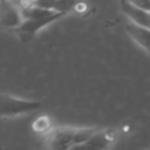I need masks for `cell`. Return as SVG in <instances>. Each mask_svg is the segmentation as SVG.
<instances>
[{
  "label": "cell",
  "instance_id": "1",
  "mask_svg": "<svg viewBox=\"0 0 150 150\" xmlns=\"http://www.w3.org/2000/svg\"><path fill=\"white\" fill-rule=\"evenodd\" d=\"M98 128H70L60 127L52 129L45 137L46 150H70L75 145L87 142Z\"/></svg>",
  "mask_w": 150,
  "mask_h": 150
},
{
  "label": "cell",
  "instance_id": "2",
  "mask_svg": "<svg viewBox=\"0 0 150 150\" xmlns=\"http://www.w3.org/2000/svg\"><path fill=\"white\" fill-rule=\"evenodd\" d=\"M42 107L41 102L23 100L0 93V117H14L39 110Z\"/></svg>",
  "mask_w": 150,
  "mask_h": 150
},
{
  "label": "cell",
  "instance_id": "3",
  "mask_svg": "<svg viewBox=\"0 0 150 150\" xmlns=\"http://www.w3.org/2000/svg\"><path fill=\"white\" fill-rule=\"evenodd\" d=\"M116 139V132L112 129H98L87 142L75 145L70 150H110Z\"/></svg>",
  "mask_w": 150,
  "mask_h": 150
},
{
  "label": "cell",
  "instance_id": "4",
  "mask_svg": "<svg viewBox=\"0 0 150 150\" xmlns=\"http://www.w3.org/2000/svg\"><path fill=\"white\" fill-rule=\"evenodd\" d=\"M23 22L22 13L16 2L0 1V27L18 29Z\"/></svg>",
  "mask_w": 150,
  "mask_h": 150
},
{
  "label": "cell",
  "instance_id": "5",
  "mask_svg": "<svg viewBox=\"0 0 150 150\" xmlns=\"http://www.w3.org/2000/svg\"><path fill=\"white\" fill-rule=\"evenodd\" d=\"M63 13H54L49 16L46 18H41V19H34V20H23L22 25L16 29L18 35L20 36V39L22 41H29L30 39H33L35 36V34L43 27L50 25L52 22L59 20L60 18H62Z\"/></svg>",
  "mask_w": 150,
  "mask_h": 150
},
{
  "label": "cell",
  "instance_id": "6",
  "mask_svg": "<svg viewBox=\"0 0 150 150\" xmlns=\"http://www.w3.org/2000/svg\"><path fill=\"white\" fill-rule=\"evenodd\" d=\"M121 9L129 18L130 22L150 29V12L137 7L132 1H122Z\"/></svg>",
  "mask_w": 150,
  "mask_h": 150
},
{
  "label": "cell",
  "instance_id": "7",
  "mask_svg": "<svg viewBox=\"0 0 150 150\" xmlns=\"http://www.w3.org/2000/svg\"><path fill=\"white\" fill-rule=\"evenodd\" d=\"M125 29L127 33L136 43H138L145 50L150 52V29L137 26L130 21L125 25Z\"/></svg>",
  "mask_w": 150,
  "mask_h": 150
},
{
  "label": "cell",
  "instance_id": "8",
  "mask_svg": "<svg viewBox=\"0 0 150 150\" xmlns=\"http://www.w3.org/2000/svg\"><path fill=\"white\" fill-rule=\"evenodd\" d=\"M34 129L36 131H50L52 129H49V123H48V118L46 116L39 117L35 120L34 122Z\"/></svg>",
  "mask_w": 150,
  "mask_h": 150
},
{
  "label": "cell",
  "instance_id": "9",
  "mask_svg": "<svg viewBox=\"0 0 150 150\" xmlns=\"http://www.w3.org/2000/svg\"><path fill=\"white\" fill-rule=\"evenodd\" d=\"M137 7L146 11V12H150V0H141V1H132Z\"/></svg>",
  "mask_w": 150,
  "mask_h": 150
}]
</instances>
